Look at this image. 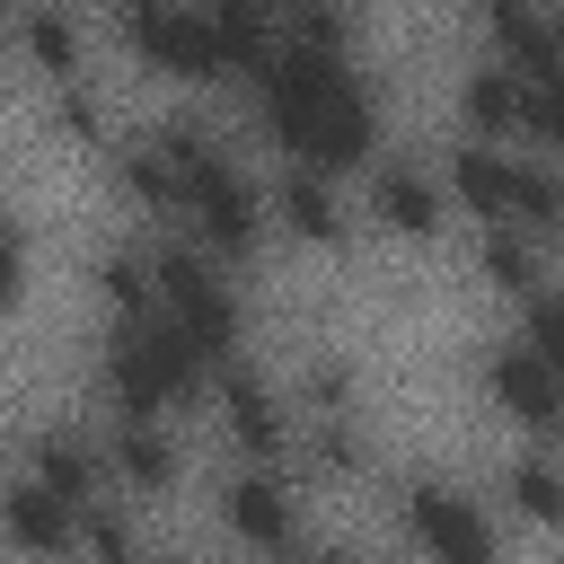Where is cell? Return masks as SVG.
Here are the masks:
<instances>
[{
	"mask_svg": "<svg viewBox=\"0 0 564 564\" xmlns=\"http://www.w3.org/2000/svg\"><path fill=\"white\" fill-rule=\"evenodd\" d=\"M247 97H256V132L282 159L326 167V176H352V167L370 176V159L388 141V106L352 70V53H326V44H300V35H282V53L247 79Z\"/></svg>",
	"mask_w": 564,
	"mask_h": 564,
	"instance_id": "cell-1",
	"label": "cell"
},
{
	"mask_svg": "<svg viewBox=\"0 0 564 564\" xmlns=\"http://www.w3.org/2000/svg\"><path fill=\"white\" fill-rule=\"evenodd\" d=\"M97 379H106V405L123 414H212V379L220 361L167 317V308H141V317H106L97 326Z\"/></svg>",
	"mask_w": 564,
	"mask_h": 564,
	"instance_id": "cell-2",
	"label": "cell"
},
{
	"mask_svg": "<svg viewBox=\"0 0 564 564\" xmlns=\"http://www.w3.org/2000/svg\"><path fill=\"white\" fill-rule=\"evenodd\" d=\"M159 132L185 167V229L229 264L264 256V238H282L273 229V185H256L238 167V150H220V132H203V123H159Z\"/></svg>",
	"mask_w": 564,
	"mask_h": 564,
	"instance_id": "cell-3",
	"label": "cell"
},
{
	"mask_svg": "<svg viewBox=\"0 0 564 564\" xmlns=\"http://www.w3.org/2000/svg\"><path fill=\"white\" fill-rule=\"evenodd\" d=\"M212 520L247 555H308L317 546L300 458H229V476L212 485Z\"/></svg>",
	"mask_w": 564,
	"mask_h": 564,
	"instance_id": "cell-4",
	"label": "cell"
},
{
	"mask_svg": "<svg viewBox=\"0 0 564 564\" xmlns=\"http://www.w3.org/2000/svg\"><path fill=\"white\" fill-rule=\"evenodd\" d=\"M159 308L212 352V361H238L247 352V300L229 282V256H212L194 229L159 247Z\"/></svg>",
	"mask_w": 564,
	"mask_h": 564,
	"instance_id": "cell-5",
	"label": "cell"
},
{
	"mask_svg": "<svg viewBox=\"0 0 564 564\" xmlns=\"http://www.w3.org/2000/svg\"><path fill=\"white\" fill-rule=\"evenodd\" d=\"M397 546H423L441 564H485V555H502V511L476 485H458L441 467H414L397 485Z\"/></svg>",
	"mask_w": 564,
	"mask_h": 564,
	"instance_id": "cell-6",
	"label": "cell"
},
{
	"mask_svg": "<svg viewBox=\"0 0 564 564\" xmlns=\"http://www.w3.org/2000/svg\"><path fill=\"white\" fill-rule=\"evenodd\" d=\"M115 26H123V53L150 79H176V88H220L229 79L203 0H115Z\"/></svg>",
	"mask_w": 564,
	"mask_h": 564,
	"instance_id": "cell-7",
	"label": "cell"
},
{
	"mask_svg": "<svg viewBox=\"0 0 564 564\" xmlns=\"http://www.w3.org/2000/svg\"><path fill=\"white\" fill-rule=\"evenodd\" d=\"M212 432L229 441V458H300L308 414H300V397H291L273 370H256V361L238 352V361H220V379H212Z\"/></svg>",
	"mask_w": 564,
	"mask_h": 564,
	"instance_id": "cell-8",
	"label": "cell"
},
{
	"mask_svg": "<svg viewBox=\"0 0 564 564\" xmlns=\"http://www.w3.org/2000/svg\"><path fill=\"white\" fill-rule=\"evenodd\" d=\"M476 388H485V405H494L511 432H529V441H546V449L564 458V370H555L529 335L476 344Z\"/></svg>",
	"mask_w": 564,
	"mask_h": 564,
	"instance_id": "cell-9",
	"label": "cell"
},
{
	"mask_svg": "<svg viewBox=\"0 0 564 564\" xmlns=\"http://www.w3.org/2000/svg\"><path fill=\"white\" fill-rule=\"evenodd\" d=\"M361 212L397 238V247H441L449 220H458V194L441 167L423 159H370V185H361Z\"/></svg>",
	"mask_w": 564,
	"mask_h": 564,
	"instance_id": "cell-10",
	"label": "cell"
},
{
	"mask_svg": "<svg viewBox=\"0 0 564 564\" xmlns=\"http://www.w3.org/2000/svg\"><path fill=\"white\" fill-rule=\"evenodd\" d=\"M106 476H115V494H132V502H167L176 485H185V423L176 414H123V405H106Z\"/></svg>",
	"mask_w": 564,
	"mask_h": 564,
	"instance_id": "cell-11",
	"label": "cell"
},
{
	"mask_svg": "<svg viewBox=\"0 0 564 564\" xmlns=\"http://www.w3.org/2000/svg\"><path fill=\"white\" fill-rule=\"evenodd\" d=\"M273 229H282V247H308V256H344L352 247V229H361V212H352V194H344V176H326V167H282L273 176Z\"/></svg>",
	"mask_w": 564,
	"mask_h": 564,
	"instance_id": "cell-12",
	"label": "cell"
},
{
	"mask_svg": "<svg viewBox=\"0 0 564 564\" xmlns=\"http://www.w3.org/2000/svg\"><path fill=\"white\" fill-rule=\"evenodd\" d=\"M449 194H458V220H520V185H529V159L511 141H485V132H458L449 159H441Z\"/></svg>",
	"mask_w": 564,
	"mask_h": 564,
	"instance_id": "cell-13",
	"label": "cell"
},
{
	"mask_svg": "<svg viewBox=\"0 0 564 564\" xmlns=\"http://www.w3.org/2000/svg\"><path fill=\"white\" fill-rule=\"evenodd\" d=\"M106 185H115V203H132L141 220H185V167H176V150H167L159 123L106 141Z\"/></svg>",
	"mask_w": 564,
	"mask_h": 564,
	"instance_id": "cell-14",
	"label": "cell"
},
{
	"mask_svg": "<svg viewBox=\"0 0 564 564\" xmlns=\"http://www.w3.org/2000/svg\"><path fill=\"white\" fill-rule=\"evenodd\" d=\"M0 555L18 564H44V555H79V502L35 485L26 467L9 476V502H0Z\"/></svg>",
	"mask_w": 564,
	"mask_h": 564,
	"instance_id": "cell-15",
	"label": "cell"
},
{
	"mask_svg": "<svg viewBox=\"0 0 564 564\" xmlns=\"http://www.w3.org/2000/svg\"><path fill=\"white\" fill-rule=\"evenodd\" d=\"M18 467H26L35 485L70 494V502H97V494H115V476H106V432L35 423V432H26V449H18Z\"/></svg>",
	"mask_w": 564,
	"mask_h": 564,
	"instance_id": "cell-16",
	"label": "cell"
},
{
	"mask_svg": "<svg viewBox=\"0 0 564 564\" xmlns=\"http://www.w3.org/2000/svg\"><path fill=\"white\" fill-rule=\"evenodd\" d=\"M476 35H485V53H502L511 70H555V62H564V18H555V0H476Z\"/></svg>",
	"mask_w": 564,
	"mask_h": 564,
	"instance_id": "cell-17",
	"label": "cell"
},
{
	"mask_svg": "<svg viewBox=\"0 0 564 564\" xmlns=\"http://www.w3.org/2000/svg\"><path fill=\"white\" fill-rule=\"evenodd\" d=\"M458 132L520 141V132H529V70H511L502 53L467 62V70H458Z\"/></svg>",
	"mask_w": 564,
	"mask_h": 564,
	"instance_id": "cell-18",
	"label": "cell"
},
{
	"mask_svg": "<svg viewBox=\"0 0 564 564\" xmlns=\"http://www.w3.org/2000/svg\"><path fill=\"white\" fill-rule=\"evenodd\" d=\"M467 264H476V282H485V291H502V300H529V291H546V282H555V247H546L529 220H485Z\"/></svg>",
	"mask_w": 564,
	"mask_h": 564,
	"instance_id": "cell-19",
	"label": "cell"
},
{
	"mask_svg": "<svg viewBox=\"0 0 564 564\" xmlns=\"http://www.w3.org/2000/svg\"><path fill=\"white\" fill-rule=\"evenodd\" d=\"M18 53L35 79H79L88 70V35L70 18V0H18Z\"/></svg>",
	"mask_w": 564,
	"mask_h": 564,
	"instance_id": "cell-20",
	"label": "cell"
},
{
	"mask_svg": "<svg viewBox=\"0 0 564 564\" xmlns=\"http://www.w3.org/2000/svg\"><path fill=\"white\" fill-rule=\"evenodd\" d=\"M203 9H212V35H220L229 79L247 88V79L282 53V9H273V0H203Z\"/></svg>",
	"mask_w": 564,
	"mask_h": 564,
	"instance_id": "cell-21",
	"label": "cell"
},
{
	"mask_svg": "<svg viewBox=\"0 0 564 564\" xmlns=\"http://www.w3.org/2000/svg\"><path fill=\"white\" fill-rule=\"evenodd\" d=\"M502 511L529 520V529H546V538H564V458L546 441H529L520 458H502Z\"/></svg>",
	"mask_w": 564,
	"mask_h": 564,
	"instance_id": "cell-22",
	"label": "cell"
},
{
	"mask_svg": "<svg viewBox=\"0 0 564 564\" xmlns=\"http://www.w3.org/2000/svg\"><path fill=\"white\" fill-rule=\"evenodd\" d=\"M88 282H97V308L106 317H141V308H159V247H141V238L97 247L88 256Z\"/></svg>",
	"mask_w": 564,
	"mask_h": 564,
	"instance_id": "cell-23",
	"label": "cell"
},
{
	"mask_svg": "<svg viewBox=\"0 0 564 564\" xmlns=\"http://www.w3.org/2000/svg\"><path fill=\"white\" fill-rule=\"evenodd\" d=\"M44 106H53V132H62V141H79V150H106V141H115V115H106V97L88 88V70H79V79H44Z\"/></svg>",
	"mask_w": 564,
	"mask_h": 564,
	"instance_id": "cell-24",
	"label": "cell"
},
{
	"mask_svg": "<svg viewBox=\"0 0 564 564\" xmlns=\"http://www.w3.org/2000/svg\"><path fill=\"white\" fill-rule=\"evenodd\" d=\"M291 397H300V414H352L361 388H352V361H344V352H317V361L291 379Z\"/></svg>",
	"mask_w": 564,
	"mask_h": 564,
	"instance_id": "cell-25",
	"label": "cell"
},
{
	"mask_svg": "<svg viewBox=\"0 0 564 564\" xmlns=\"http://www.w3.org/2000/svg\"><path fill=\"white\" fill-rule=\"evenodd\" d=\"M520 141L546 150V159H564V62L555 70H529V132Z\"/></svg>",
	"mask_w": 564,
	"mask_h": 564,
	"instance_id": "cell-26",
	"label": "cell"
},
{
	"mask_svg": "<svg viewBox=\"0 0 564 564\" xmlns=\"http://www.w3.org/2000/svg\"><path fill=\"white\" fill-rule=\"evenodd\" d=\"M520 335L564 370V282H546V291H529V300H520Z\"/></svg>",
	"mask_w": 564,
	"mask_h": 564,
	"instance_id": "cell-27",
	"label": "cell"
},
{
	"mask_svg": "<svg viewBox=\"0 0 564 564\" xmlns=\"http://www.w3.org/2000/svg\"><path fill=\"white\" fill-rule=\"evenodd\" d=\"M538 238H546V247H555V256H564V194H555V212H546V220H538Z\"/></svg>",
	"mask_w": 564,
	"mask_h": 564,
	"instance_id": "cell-28",
	"label": "cell"
},
{
	"mask_svg": "<svg viewBox=\"0 0 564 564\" xmlns=\"http://www.w3.org/2000/svg\"><path fill=\"white\" fill-rule=\"evenodd\" d=\"M273 9H282V18H291V0H273Z\"/></svg>",
	"mask_w": 564,
	"mask_h": 564,
	"instance_id": "cell-29",
	"label": "cell"
}]
</instances>
